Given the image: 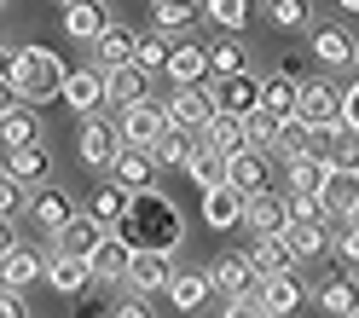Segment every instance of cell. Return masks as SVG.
Wrapping results in <instances>:
<instances>
[{
    "label": "cell",
    "instance_id": "cell-1",
    "mask_svg": "<svg viewBox=\"0 0 359 318\" xmlns=\"http://www.w3.org/2000/svg\"><path fill=\"white\" fill-rule=\"evenodd\" d=\"M116 232H122L133 249H163V255H180V243H186V220H180V209L151 186V191L133 197V214L116 226Z\"/></svg>",
    "mask_w": 359,
    "mask_h": 318
},
{
    "label": "cell",
    "instance_id": "cell-2",
    "mask_svg": "<svg viewBox=\"0 0 359 318\" xmlns=\"http://www.w3.org/2000/svg\"><path fill=\"white\" fill-rule=\"evenodd\" d=\"M18 70H24V104H53V99H64L70 64H64L53 47H18Z\"/></svg>",
    "mask_w": 359,
    "mask_h": 318
},
{
    "label": "cell",
    "instance_id": "cell-3",
    "mask_svg": "<svg viewBox=\"0 0 359 318\" xmlns=\"http://www.w3.org/2000/svg\"><path fill=\"white\" fill-rule=\"evenodd\" d=\"M168 122H174V110H168V99L156 104V99H145V104H128V110H116V127H122V145H156L168 133Z\"/></svg>",
    "mask_w": 359,
    "mask_h": 318
},
{
    "label": "cell",
    "instance_id": "cell-4",
    "mask_svg": "<svg viewBox=\"0 0 359 318\" xmlns=\"http://www.w3.org/2000/svg\"><path fill=\"white\" fill-rule=\"evenodd\" d=\"M168 110H174V122H180V127L203 133V127H209V122L220 116L215 81H186V87H174V93H168Z\"/></svg>",
    "mask_w": 359,
    "mask_h": 318
},
{
    "label": "cell",
    "instance_id": "cell-5",
    "mask_svg": "<svg viewBox=\"0 0 359 318\" xmlns=\"http://www.w3.org/2000/svg\"><path fill=\"white\" fill-rule=\"evenodd\" d=\"M116 151H122V127L110 122L104 110H99V116H81V133H76V156H81L87 168H110V163H116Z\"/></svg>",
    "mask_w": 359,
    "mask_h": 318
},
{
    "label": "cell",
    "instance_id": "cell-6",
    "mask_svg": "<svg viewBox=\"0 0 359 318\" xmlns=\"http://www.w3.org/2000/svg\"><path fill=\"white\" fill-rule=\"evenodd\" d=\"M174 255H163V249H133V266H128V289L140 295V301H151V295H168V284H174Z\"/></svg>",
    "mask_w": 359,
    "mask_h": 318
},
{
    "label": "cell",
    "instance_id": "cell-7",
    "mask_svg": "<svg viewBox=\"0 0 359 318\" xmlns=\"http://www.w3.org/2000/svg\"><path fill=\"white\" fill-rule=\"evenodd\" d=\"M64 104H70L76 116H99V110H110V76L99 70V64L70 70V81H64Z\"/></svg>",
    "mask_w": 359,
    "mask_h": 318
},
{
    "label": "cell",
    "instance_id": "cell-8",
    "mask_svg": "<svg viewBox=\"0 0 359 318\" xmlns=\"http://www.w3.org/2000/svg\"><path fill=\"white\" fill-rule=\"evenodd\" d=\"M209 278H215V289L226 295H255L261 289V272H255V261H250V249H220L215 255V266H209Z\"/></svg>",
    "mask_w": 359,
    "mask_h": 318
},
{
    "label": "cell",
    "instance_id": "cell-9",
    "mask_svg": "<svg viewBox=\"0 0 359 318\" xmlns=\"http://www.w3.org/2000/svg\"><path fill=\"white\" fill-rule=\"evenodd\" d=\"M255 301L266 307V318H296L302 301H307V284H302V266L296 272H273V278H261Z\"/></svg>",
    "mask_w": 359,
    "mask_h": 318
},
{
    "label": "cell",
    "instance_id": "cell-10",
    "mask_svg": "<svg viewBox=\"0 0 359 318\" xmlns=\"http://www.w3.org/2000/svg\"><path fill=\"white\" fill-rule=\"evenodd\" d=\"M296 116L313 122V127L342 122V87L325 81V76H307V81H302V104H296Z\"/></svg>",
    "mask_w": 359,
    "mask_h": 318
},
{
    "label": "cell",
    "instance_id": "cell-11",
    "mask_svg": "<svg viewBox=\"0 0 359 318\" xmlns=\"http://www.w3.org/2000/svg\"><path fill=\"white\" fill-rule=\"evenodd\" d=\"M104 237H110V226L99 220V214H76L64 232L53 237V255H76V261H93L99 249H104Z\"/></svg>",
    "mask_w": 359,
    "mask_h": 318
},
{
    "label": "cell",
    "instance_id": "cell-12",
    "mask_svg": "<svg viewBox=\"0 0 359 318\" xmlns=\"http://www.w3.org/2000/svg\"><path fill=\"white\" fill-rule=\"evenodd\" d=\"M290 220H296V214H290V191H255V197H250V209H243V226H250V237H278Z\"/></svg>",
    "mask_w": 359,
    "mask_h": 318
},
{
    "label": "cell",
    "instance_id": "cell-13",
    "mask_svg": "<svg viewBox=\"0 0 359 318\" xmlns=\"http://www.w3.org/2000/svg\"><path fill=\"white\" fill-rule=\"evenodd\" d=\"M197 197H203V226H209V232H232V226H243V209H250V197H243L232 179H226V186L197 191Z\"/></svg>",
    "mask_w": 359,
    "mask_h": 318
},
{
    "label": "cell",
    "instance_id": "cell-14",
    "mask_svg": "<svg viewBox=\"0 0 359 318\" xmlns=\"http://www.w3.org/2000/svg\"><path fill=\"white\" fill-rule=\"evenodd\" d=\"M319 202H325L330 226L336 220H353L359 214V168H330L325 186H319Z\"/></svg>",
    "mask_w": 359,
    "mask_h": 318
},
{
    "label": "cell",
    "instance_id": "cell-15",
    "mask_svg": "<svg viewBox=\"0 0 359 318\" xmlns=\"http://www.w3.org/2000/svg\"><path fill=\"white\" fill-rule=\"evenodd\" d=\"M284 243L296 249V261H319V255H336V226L330 220H290L284 226Z\"/></svg>",
    "mask_w": 359,
    "mask_h": 318
},
{
    "label": "cell",
    "instance_id": "cell-16",
    "mask_svg": "<svg viewBox=\"0 0 359 318\" xmlns=\"http://www.w3.org/2000/svg\"><path fill=\"white\" fill-rule=\"evenodd\" d=\"M35 226H41V232H47V237H58L64 232V226H70L76 220V202H70V191H53V186H35L29 191V209H24Z\"/></svg>",
    "mask_w": 359,
    "mask_h": 318
},
{
    "label": "cell",
    "instance_id": "cell-17",
    "mask_svg": "<svg viewBox=\"0 0 359 318\" xmlns=\"http://www.w3.org/2000/svg\"><path fill=\"white\" fill-rule=\"evenodd\" d=\"M156 174H163V163H156V151H145V145H122L116 163H110V179H122L128 191H151Z\"/></svg>",
    "mask_w": 359,
    "mask_h": 318
},
{
    "label": "cell",
    "instance_id": "cell-18",
    "mask_svg": "<svg viewBox=\"0 0 359 318\" xmlns=\"http://www.w3.org/2000/svg\"><path fill=\"white\" fill-rule=\"evenodd\" d=\"M261 81L266 76H220L215 81V99H220V116H255L261 110Z\"/></svg>",
    "mask_w": 359,
    "mask_h": 318
},
{
    "label": "cell",
    "instance_id": "cell-19",
    "mask_svg": "<svg viewBox=\"0 0 359 318\" xmlns=\"http://www.w3.org/2000/svg\"><path fill=\"white\" fill-rule=\"evenodd\" d=\"M0 278H6V289H29L35 278H47V261H41L29 243L6 237V249H0Z\"/></svg>",
    "mask_w": 359,
    "mask_h": 318
},
{
    "label": "cell",
    "instance_id": "cell-20",
    "mask_svg": "<svg viewBox=\"0 0 359 318\" xmlns=\"http://www.w3.org/2000/svg\"><path fill=\"white\" fill-rule=\"evenodd\" d=\"M168 81H174V87H186V81H209V41H197V35H174Z\"/></svg>",
    "mask_w": 359,
    "mask_h": 318
},
{
    "label": "cell",
    "instance_id": "cell-21",
    "mask_svg": "<svg viewBox=\"0 0 359 318\" xmlns=\"http://www.w3.org/2000/svg\"><path fill=\"white\" fill-rule=\"evenodd\" d=\"M104 29H110V6H104V0H70V6H64V35H70V41L93 47Z\"/></svg>",
    "mask_w": 359,
    "mask_h": 318
},
{
    "label": "cell",
    "instance_id": "cell-22",
    "mask_svg": "<svg viewBox=\"0 0 359 318\" xmlns=\"http://www.w3.org/2000/svg\"><path fill=\"white\" fill-rule=\"evenodd\" d=\"M209 18V0H151V29L163 35H186Z\"/></svg>",
    "mask_w": 359,
    "mask_h": 318
},
{
    "label": "cell",
    "instance_id": "cell-23",
    "mask_svg": "<svg viewBox=\"0 0 359 318\" xmlns=\"http://www.w3.org/2000/svg\"><path fill=\"white\" fill-rule=\"evenodd\" d=\"M47 284H53L58 295H70V301H81V295L99 284V272H93V261H76V255H53V261H47Z\"/></svg>",
    "mask_w": 359,
    "mask_h": 318
},
{
    "label": "cell",
    "instance_id": "cell-24",
    "mask_svg": "<svg viewBox=\"0 0 359 318\" xmlns=\"http://www.w3.org/2000/svg\"><path fill=\"white\" fill-rule=\"evenodd\" d=\"M93 64H99V70H128V64H140V35L122 29V24H110L93 41Z\"/></svg>",
    "mask_w": 359,
    "mask_h": 318
},
{
    "label": "cell",
    "instance_id": "cell-25",
    "mask_svg": "<svg viewBox=\"0 0 359 318\" xmlns=\"http://www.w3.org/2000/svg\"><path fill=\"white\" fill-rule=\"evenodd\" d=\"M313 58L325 70H348V64H359V41L342 24H325V29H313Z\"/></svg>",
    "mask_w": 359,
    "mask_h": 318
},
{
    "label": "cell",
    "instance_id": "cell-26",
    "mask_svg": "<svg viewBox=\"0 0 359 318\" xmlns=\"http://www.w3.org/2000/svg\"><path fill=\"white\" fill-rule=\"evenodd\" d=\"M313 301H319L325 318H353V312H359V278H348V272H330Z\"/></svg>",
    "mask_w": 359,
    "mask_h": 318
},
{
    "label": "cell",
    "instance_id": "cell-27",
    "mask_svg": "<svg viewBox=\"0 0 359 318\" xmlns=\"http://www.w3.org/2000/svg\"><path fill=\"white\" fill-rule=\"evenodd\" d=\"M226 179L243 191V197H255V191H266V151H255V145H243L238 156H226Z\"/></svg>",
    "mask_w": 359,
    "mask_h": 318
},
{
    "label": "cell",
    "instance_id": "cell-28",
    "mask_svg": "<svg viewBox=\"0 0 359 318\" xmlns=\"http://www.w3.org/2000/svg\"><path fill=\"white\" fill-rule=\"evenodd\" d=\"M110 76V110H128V104H145L151 99V70L128 64V70H104Z\"/></svg>",
    "mask_w": 359,
    "mask_h": 318
},
{
    "label": "cell",
    "instance_id": "cell-29",
    "mask_svg": "<svg viewBox=\"0 0 359 318\" xmlns=\"http://www.w3.org/2000/svg\"><path fill=\"white\" fill-rule=\"evenodd\" d=\"M215 295V278L209 272H174V284H168V307L174 312H197Z\"/></svg>",
    "mask_w": 359,
    "mask_h": 318
},
{
    "label": "cell",
    "instance_id": "cell-30",
    "mask_svg": "<svg viewBox=\"0 0 359 318\" xmlns=\"http://www.w3.org/2000/svg\"><path fill=\"white\" fill-rule=\"evenodd\" d=\"M197 145H203V139H197L191 127H180V122H168V133H163V139H156L151 151H156V163H163V168H180V174H186V163L197 156Z\"/></svg>",
    "mask_w": 359,
    "mask_h": 318
},
{
    "label": "cell",
    "instance_id": "cell-31",
    "mask_svg": "<svg viewBox=\"0 0 359 318\" xmlns=\"http://www.w3.org/2000/svg\"><path fill=\"white\" fill-rule=\"evenodd\" d=\"M47 168H53V156H47V145H24V151H6V168H0V174H12V179H24V186L35 191L41 186V179H47Z\"/></svg>",
    "mask_w": 359,
    "mask_h": 318
},
{
    "label": "cell",
    "instance_id": "cell-32",
    "mask_svg": "<svg viewBox=\"0 0 359 318\" xmlns=\"http://www.w3.org/2000/svg\"><path fill=\"white\" fill-rule=\"evenodd\" d=\"M133 197H140V191H128L122 179H110V186H99V191H93V209H87V214H99L110 232H116V226L133 214Z\"/></svg>",
    "mask_w": 359,
    "mask_h": 318
},
{
    "label": "cell",
    "instance_id": "cell-33",
    "mask_svg": "<svg viewBox=\"0 0 359 318\" xmlns=\"http://www.w3.org/2000/svg\"><path fill=\"white\" fill-rule=\"evenodd\" d=\"M250 261H255L261 278H273V272H296V266H302L296 249L284 243V232H278V237H255V243H250Z\"/></svg>",
    "mask_w": 359,
    "mask_h": 318
},
{
    "label": "cell",
    "instance_id": "cell-34",
    "mask_svg": "<svg viewBox=\"0 0 359 318\" xmlns=\"http://www.w3.org/2000/svg\"><path fill=\"white\" fill-rule=\"evenodd\" d=\"M128 266H133V243H128L122 232H110V237H104V249L93 255V272H99V284L110 289L116 278H128Z\"/></svg>",
    "mask_w": 359,
    "mask_h": 318
},
{
    "label": "cell",
    "instance_id": "cell-35",
    "mask_svg": "<svg viewBox=\"0 0 359 318\" xmlns=\"http://www.w3.org/2000/svg\"><path fill=\"white\" fill-rule=\"evenodd\" d=\"M0 145L6 151L35 145V104H6L0 110Z\"/></svg>",
    "mask_w": 359,
    "mask_h": 318
},
{
    "label": "cell",
    "instance_id": "cell-36",
    "mask_svg": "<svg viewBox=\"0 0 359 318\" xmlns=\"http://www.w3.org/2000/svg\"><path fill=\"white\" fill-rule=\"evenodd\" d=\"M243 70H250V53H243L238 35L209 41V81H220V76H243Z\"/></svg>",
    "mask_w": 359,
    "mask_h": 318
},
{
    "label": "cell",
    "instance_id": "cell-37",
    "mask_svg": "<svg viewBox=\"0 0 359 318\" xmlns=\"http://www.w3.org/2000/svg\"><path fill=\"white\" fill-rule=\"evenodd\" d=\"M296 104H302V81H290V76H266L261 81V110H273L278 122L296 116Z\"/></svg>",
    "mask_w": 359,
    "mask_h": 318
},
{
    "label": "cell",
    "instance_id": "cell-38",
    "mask_svg": "<svg viewBox=\"0 0 359 318\" xmlns=\"http://www.w3.org/2000/svg\"><path fill=\"white\" fill-rule=\"evenodd\" d=\"M197 139H203L209 151H220V156H238L243 145H250V133H243V116H215Z\"/></svg>",
    "mask_w": 359,
    "mask_h": 318
},
{
    "label": "cell",
    "instance_id": "cell-39",
    "mask_svg": "<svg viewBox=\"0 0 359 318\" xmlns=\"http://www.w3.org/2000/svg\"><path fill=\"white\" fill-rule=\"evenodd\" d=\"M186 179L197 191H209V186H226V156L220 151H209V145H197V156L186 163Z\"/></svg>",
    "mask_w": 359,
    "mask_h": 318
},
{
    "label": "cell",
    "instance_id": "cell-40",
    "mask_svg": "<svg viewBox=\"0 0 359 318\" xmlns=\"http://www.w3.org/2000/svg\"><path fill=\"white\" fill-rule=\"evenodd\" d=\"M325 174H330V168L319 163V156H290V163H284V179H290V186H284V191H296V197H302V191H319Z\"/></svg>",
    "mask_w": 359,
    "mask_h": 318
},
{
    "label": "cell",
    "instance_id": "cell-41",
    "mask_svg": "<svg viewBox=\"0 0 359 318\" xmlns=\"http://www.w3.org/2000/svg\"><path fill=\"white\" fill-rule=\"evenodd\" d=\"M168 58H174V35H163V29L140 35V70H151V76H168Z\"/></svg>",
    "mask_w": 359,
    "mask_h": 318
},
{
    "label": "cell",
    "instance_id": "cell-42",
    "mask_svg": "<svg viewBox=\"0 0 359 318\" xmlns=\"http://www.w3.org/2000/svg\"><path fill=\"white\" fill-rule=\"evenodd\" d=\"M273 29H313V0H266Z\"/></svg>",
    "mask_w": 359,
    "mask_h": 318
},
{
    "label": "cell",
    "instance_id": "cell-43",
    "mask_svg": "<svg viewBox=\"0 0 359 318\" xmlns=\"http://www.w3.org/2000/svg\"><path fill=\"white\" fill-rule=\"evenodd\" d=\"M209 24L226 29V35H238L243 24H250V0H209Z\"/></svg>",
    "mask_w": 359,
    "mask_h": 318
},
{
    "label": "cell",
    "instance_id": "cell-44",
    "mask_svg": "<svg viewBox=\"0 0 359 318\" xmlns=\"http://www.w3.org/2000/svg\"><path fill=\"white\" fill-rule=\"evenodd\" d=\"M307 139H313V122H302V116H290L284 127H278V156H284V163H290V156H307Z\"/></svg>",
    "mask_w": 359,
    "mask_h": 318
},
{
    "label": "cell",
    "instance_id": "cell-45",
    "mask_svg": "<svg viewBox=\"0 0 359 318\" xmlns=\"http://www.w3.org/2000/svg\"><path fill=\"white\" fill-rule=\"evenodd\" d=\"M278 127H284V122L273 116V110H255V116H243V133H250V145H255V151H273V145H278Z\"/></svg>",
    "mask_w": 359,
    "mask_h": 318
},
{
    "label": "cell",
    "instance_id": "cell-46",
    "mask_svg": "<svg viewBox=\"0 0 359 318\" xmlns=\"http://www.w3.org/2000/svg\"><path fill=\"white\" fill-rule=\"evenodd\" d=\"M330 168H359V133L348 122H336V139H330Z\"/></svg>",
    "mask_w": 359,
    "mask_h": 318
},
{
    "label": "cell",
    "instance_id": "cell-47",
    "mask_svg": "<svg viewBox=\"0 0 359 318\" xmlns=\"http://www.w3.org/2000/svg\"><path fill=\"white\" fill-rule=\"evenodd\" d=\"M336 261L359 266V214L353 220H336Z\"/></svg>",
    "mask_w": 359,
    "mask_h": 318
},
{
    "label": "cell",
    "instance_id": "cell-48",
    "mask_svg": "<svg viewBox=\"0 0 359 318\" xmlns=\"http://www.w3.org/2000/svg\"><path fill=\"white\" fill-rule=\"evenodd\" d=\"M110 312H116V307H110L104 295H99V284H93V289H87L81 301H76V318H110Z\"/></svg>",
    "mask_w": 359,
    "mask_h": 318
},
{
    "label": "cell",
    "instance_id": "cell-49",
    "mask_svg": "<svg viewBox=\"0 0 359 318\" xmlns=\"http://www.w3.org/2000/svg\"><path fill=\"white\" fill-rule=\"evenodd\" d=\"M220 318H266V307L255 301V295H232V301L220 307Z\"/></svg>",
    "mask_w": 359,
    "mask_h": 318
},
{
    "label": "cell",
    "instance_id": "cell-50",
    "mask_svg": "<svg viewBox=\"0 0 359 318\" xmlns=\"http://www.w3.org/2000/svg\"><path fill=\"white\" fill-rule=\"evenodd\" d=\"M330 139H336V122L330 127H313V139H307V156H319L325 168H330Z\"/></svg>",
    "mask_w": 359,
    "mask_h": 318
},
{
    "label": "cell",
    "instance_id": "cell-51",
    "mask_svg": "<svg viewBox=\"0 0 359 318\" xmlns=\"http://www.w3.org/2000/svg\"><path fill=\"white\" fill-rule=\"evenodd\" d=\"M342 122H348V127L359 133V76H353V81L342 87Z\"/></svg>",
    "mask_w": 359,
    "mask_h": 318
},
{
    "label": "cell",
    "instance_id": "cell-52",
    "mask_svg": "<svg viewBox=\"0 0 359 318\" xmlns=\"http://www.w3.org/2000/svg\"><path fill=\"white\" fill-rule=\"evenodd\" d=\"M0 318H29V307H24V289H6V295H0Z\"/></svg>",
    "mask_w": 359,
    "mask_h": 318
},
{
    "label": "cell",
    "instance_id": "cell-53",
    "mask_svg": "<svg viewBox=\"0 0 359 318\" xmlns=\"http://www.w3.org/2000/svg\"><path fill=\"white\" fill-rule=\"evenodd\" d=\"M110 318H151V312H145V301H140V295H133V301H122Z\"/></svg>",
    "mask_w": 359,
    "mask_h": 318
},
{
    "label": "cell",
    "instance_id": "cell-54",
    "mask_svg": "<svg viewBox=\"0 0 359 318\" xmlns=\"http://www.w3.org/2000/svg\"><path fill=\"white\" fill-rule=\"evenodd\" d=\"M278 76H290V81H307V70H302V58H278Z\"/></svg>",
    "mask_w": 359,
    "mask_h": 318
},
{
    "label": "cell",
    "instance_id": "cell-55",
    "mask_svg": "<svg viewBox=\"0 0 359 318\" xmlns=\"http://www.w3.org/2000/svg\"><path fill=\"white\" fill-rule=\"evenodd\" d=\"M336 6H342V12H359V0H336Z\"/></svg>",
    "mask_w": 359,
    "mask_h": 318
},
{
    "label": "cell",
    "instance_id": "cell-56",
    "mask_svg": "<svg viewBox=\"0 0 359 318\" xmlns=\"http://www.w3.org/2000/svg\"><path fill=\"white\" fill-rule=\"evenodd\" d=\"M58 6H70V0H58Z\"/></svg>",
    "mask_w": 359,
    "mask_h": 318
},
{
    "label": "cell",
    "instance_id": "cell-57",
    "mask_svg": "<svg viewBox=\"0 0 359 318\" xmlns=\"http://www.w3.org/2000/svg\"><path fill=\"white\" fill-rule=\"evenodd\" d=\"M353 318H359V312H353Z\"/></svg>",
    "mask_w": 359,
    "mask_h": 318
}]
</instances>
